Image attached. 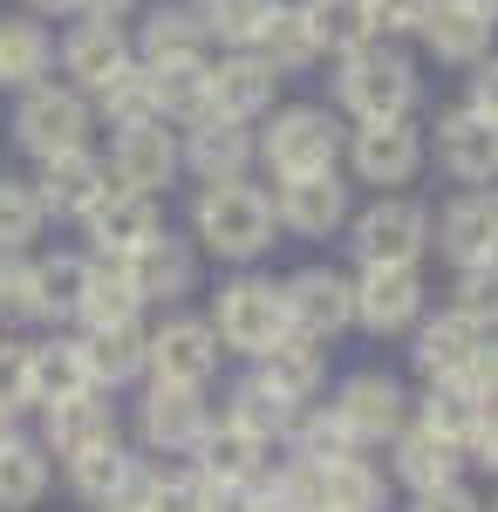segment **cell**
<instances>
[{
    "label": "cell",
    "mask_w": 498,
    "mask_h": 512,
    "mask_svg": "<svg viewBox=\"0 0 498 512\" xmlns=\"http://www.w3.org/2000/svg\"><path fill=\"white\" fill-rule=\"evenodd\" d=\"M198 239L219 253V260H260L273 246V198L246 178H219L198 192Z\"/></svg>",
    "instance_id": "6da1fadb"
},
{
    "label": "cell",
    "mask_w": 498,
    "mask_h": 512,
    "mask_svg": "<svg viewBox=\"0 0 498 512\" xmlns=\"http://www.w3.org/2000/svg\"><path fill=\"white\" fill-rule=\"evenodd\" d=\"M335 96H342L362 123L410 117V103H417V69H410V55H396L389 41H362V48L342 55Z\"/></svg>",
    "instance_id": "7a4b0ae2"
},
{
    "label": "cell",
    "mask_w": 498,
    "mask_h": 512,
    "mask_svg": "<svg viewBox=\"0 0 498 512\" xmlns=\"http://www.w3.org/2000/svg\"><path fill=\"white\" fill-rule=\"evenodd\" d=\"M212 335L239 355H267L287 335V308H280V287L273 280L239 274L219 287V308H212Z\"/></svg>",
    "instance_id": "3957f363"
},
{
    "label": "cell",
    "mask_w": 498,
    "mask_h": 512,
    "mask_svg": "<svg viewBox=\"0 0 498 512\" xmlns=\"http://www.w3.org/2000/svg\"><path fill=\"white\" fill-rule=\"evenodd\" d=\"M14 137L21 151H35L41 164L69 158V151H89V103L76 89H55V82H35L14 110Z\"/></svg>",
    "instance_id": "277c9868"
},
{
    "label": "cell",
    "mask_w": 498,
    "mask_h": 512,
    "mask_svg": "<svg viewBox=\"0 0 498 512\" xmlns=\"http://www.w3.org/2000/svg\"><path fill=\"white\" fill-rule=\"evenodd\" d=\"M430 246V212L417 198H376L355 219V260L362 267H417Z\"/></svg>",
    "instance_id": "5b68a950"
},
{
    "label": "cell",
    "mask_w": 498,
    "mask_h": 512,
    "mask_svg": "<svg viewBox=\"0 0 498 512\" xmlns=\"http://www.w3.org/2000/svg\"><path fill=\"white\" fill-rule=\"evenodd\" d=\"M335 151H342V130L328 110H280L273 130L260 137V158L280 178H307V171H335Z\"/></svg>",
    "instance_id": "8992f818"
},
{
    "label": "cell",
    "mask_w": 498,
    "mask_h": 512,
    "mask_svg": "<svg viewBox=\"0 0 498 512\" xmlns=\"http://www.w3.org/2000/svg\"><path fill=\"white\" fill-rule=\"evenodd\" d=\"M280 308H287V335H307V342H328L355 321V287L328 267H307L280 287Z\"/></svg>",
    "instance_id": "52a82bcc"
},
{
    "label": "cell",
    "mask_w": 498,
    "mask_h": 512,
    "mask_svg": "<svg viewBox=\"0 0 498 512\" xmlns=\"http://www.w3.org/2000/svg\"><path fill=\"white\" fill-rule=\"evenodd\" d=\"M348 164L362 185H410L423 164V137L410 117H389V123H362L348 137Z\"/></svg>",
    "instance_id": "ba28073f"
},
{
    "label": "cell",
    "mask_w": 498,
    "mask_h": 512,
    "mask_svg": "<svg viewBox=\"0 0 498 512\" xmlns=\"http://www.w3.org/2000/svg\"><path fill=\"white\" fill-rule=\"evenodd\" d=\"M178 137L164 130V123H130V130H116L110 144V178L123 185V192H144L157 198L171 178H178Z\"/></svg>",
    "instance_id": "9c48e42d"
},
{
    "label": "cell",
    "mask_w": 498,
    "mask_h": 512,
    "mask_svg": "<svg viewBox=\"0 0 498 512\" xmlns=\"http://www.w3.org/2000/svg\"><path fill=\"white\" fill-rule=\"evenodd\" d=\"M348 287H355V321L369 335H403L423 315L417 267H362V280H348Z\"/></svg>",
    "instance_id": "30bf717a"
},
{
    "label": "cell",
    "mask_w": 498,
    "mask_h": 512,
    "mask_svg": "<svg viewBox=\"0 0 498 512\" xmlns=\"http://www.w3.org/2000/svg\"><path fill=\"white\" fill-rule=\"evenodd\" d=\"M144 369H157V383L205 390V376L219 369V335L205 321H164L151 342H144Z\"/></svg>",
    "instance_id": "8fae6325"
},
{
    "label": "cell",
    "mask_w": 498,
    "mask_h": 512,
    "mask_svg": "<svg viewBox=\"0 0 498 512\" xmlns=\"http://www.w3.org/2000/svg\"><path fill=\"white\" fill-rule=\"evenodd\" d=\"M348 219V185L335 171H307V178H280V198H273V226L301 239H328Z\"/></svg>",
    "instance_id": "7c38bea8"
},
{
    "label": "cell",
    "mask_w": 498,
    "mask_h": 512,
    "mask_svg": "<svg viewBox=\"0 0 498 512\" xmlns=\"http://www.w3.org/2000/svg\"><path fill=\"white\" fill-rule=\"evenodd\" d=\"M328 417H335L355 444H383V437L403 431V390H396L389 376H376V369H369V376H348Z\"/></svg>",
    "instance_id": "4fadbf2b"
},
{
    "label": "cell",
    "mask_w": 498,
    "mask_h": 512,
    "mask_svg": "<svg viewBox=\"0 0 498 512\" xmlns=\"http://www.w3.org/2000/svg\"><path fill=\"white\" fill-rule=\"evenodd\" d=\"M116 192L110 164L89 158V151H69V158H48L41 164V212H69V219H89L103 198Z\"/></svg>",
    "instance_id": "5bb4252c"
},
{
    "label": "cell",
    "mask_w": 498,
    "mask_h": 512,
    "mask_svg": "<svg viewBox=\"0 0 498 512\" xmlns=\"http://www.w3.org/2000/svg\"><path fill=\"white\" fill-rule=\"evenodd\" d=\"M437 164L464 185H492L498 178V123L478 110H451L437 123Z\"/></svg>",
    "instance_id": "9a60e30c"
},
{
    "label": "cell",
    "mask_w": 498,
    "mask_h": 512,
    "mask_svg": "<svg viewBox=\"0 0 498 512\" xmlns=\"http://www.w3.org/2000/svg\"><path fill=\"white\" fill-rule=\"evenodd\" d=\"M157 233H164V226H157V198L123 192V185L89 212V239H96L103 260H130V253H144Z\"/></svg>",
    "instance_id": "2e32d148"
},
{
    "label": "cell",
    "mask_w": 498,
    "mask_h": 512,
    "mask_svg": "<svg viewBox=\"0 0 498 512\" xmlns=\"http://www.w3.org/2000/svg\"><path fill=\"white\" fill-rule=\"evenodd\" d=\"M62 69H69V82H76V96L82 89L103 96V89L130 69V41H123L116 21H82L76 35L62 41Z\"/></svg>",
    "instance_id": "e0dca14e"
},
{
    "label": "cell",
    "mask_w": 498,
    "mask_h": 512,
    "mask_svg": "<svg viewBox=\"0 0 498 512\" xmlns=\"http://www.w3.org/2000/svg\"><path fill=\"white\" fill-rule=\"evenodd\" d=\"M212 76V117H232V123H246V117H260L273 103V89H280V76H273V62L267 55H253V48H232L219 69H205Z\"/></svg>",
    "instance_id": "ac0fdd59"
},
{
    "label": "cell",
    "mask_w": 498,
    "mask_h": 512,
    "mask_svg": "<svg viewBox=\"0 0 498 512\" xmlns=\"http://www.w3.org/2000/svg\"><path fill=\"white\" fill-rule=\"evenodd\" d=\"M437 246L458 260V267H478V260H492L498 253V192H464L444 205V219H437Z\"/></svg>",
    "instance_id": "d6986e66"
},
{
    "label": "cell",
    "mask_w": 498,
    "mask_h": 512,
    "mask_svg": "<svg viewBox=\"0 0 498 512\" xmlns=\"http://www.w3.org/2000/svg\"><path fill=\"white\" fill-rule=\"evenodd\" d=\"M205 431H212V417H205V396L198 390L157 383V390L144 396V437H151L157 451H198Z\"/></svg>",
    "instance_id": "ffe728a7"
},
{
    "label": "cell",
    "mask_w": 498,
    "mask_h": 512,
    "mask_svg": "<svg viewBox=\"0 0 498 512\" xmlns=\"http://www.w3.org/2000/svg\"><path fill=\"white\" fill-rule=\"evenodd\" d=\"M144 76H151V110L157 123H205L212 117V76H205V62H144Z\"/></svg>",
    "instance_id": "44dd1931"
},
{
    "label": "cell",
    "mask_w": 498,
    "mask_h": 512,
    "mask_svg": "<svg viewBox=\"0 0 498 512\" xmlns=\"http://www.w3.org/2000/svg\"><path fill=\"white\" fill-rule=\"evenodd\" d=\"M96 444H116V410L96 390L69 396V403H48V451L55 458H82Z\"/></svg>",
    "instance_id": "7402d4cb"
},
{
    "label": "cell",
    "mask_w": 498,
    "mask_h": 512,
    "mask_svg": "<svg viewBox=\"0 0 498 512\" xmlns=\"http://www.w3.org/2000/svg\"><path fill=\"white\" fill-rule=\"evenodd\" d=\"M478 349H485V328H471L464 315H444L430 321L417 335V369L430 376V383H458V376H471V362H478Z\"/></svg>",
    "instance_id": "603a6c76"
},
{
    "label": "cell",
    "mask_w": 498,
    "mask_h": 512,
    "mask_svg": "<svg viewBox=\"0 0 498 512\" xmlns=\"http://www.w3.org/2000/svg\"><path fill=\"white\" fill-rule=\"evenodd\" d=\"M321 376H328V362H321V342H307V335H280V342L260 355V383H267L280 403H294V410L321 390Z\"/></svg>",
    "instance_id": "cb8c5ba5"
},
{
    "label": "cell",
    "mask_w": 498,
    "mask_h": 512,
    "mask_svg": "<svg viewBox=\"0 0 498 512\" xmlns=\"http://www.w3.org/2000/svg\"><path fill=\"white\" fill-rule=\"evenodd\" d=\"M178 158L192 164L205 185H219V178H239V171H246L253 137H246V123H232V117H205V123H192V144H185Z\"/></svg>",
    "instance_id": "d4e9b609"
},
{
    "label": "cell",
    "mask_w": 498,
    "mask_h": 512,
    "mask_svg": "<svg viewBox=\"0 0 498 512\" xmlns=\"http://www.w3.org/2000/svg\"><path fill=\"white\" fill-rule=\"evenodd\" d=\"M69 465H76V492L89 499V506L123 512V499L137 506V492H144V478H137V465H130L123 444H96V451H82V458H69Z\"/></svg>",
    "instance_id": "484cf974"
},
{
    "label": "cell",
    "mask_w": 498,
    "mask_h": 512,
    "mask_svg": "<svg viewBox=\"0 0 498 512\" xmlns=\"http://www.w3.org/2000/svg\"><path fill=\"white\" fill-rule=\"evenodd\" d=\"M314 465V512H376L383 506V478L362 458H307Z\"/></svg>",
    "instance_id": "4316f807"
},
{
    "label": "cell",
    "mask_w": 498,
    "mask_h": 512,
    "mask_svg": "<svg viewBox=\"0 0 498 512\" xmlns=\"http://www.w3.org/2000/svg\"><path fill=\"white\" fill-rule=\"evenodd\" d=\"M144 328L137 321H123V328H89L82 335V362H89V383L96 390H116V383H130L137 369H144Z\"/></svg>",
    "instance_id": "83f0119b"
},
{
    "label": "cell",
    "mask_w": 498,
    "mask_h": 512,
    "mask_svg": "<svg viewBox=\"0 0 498 512\" xmlns=\"http://www.w3.org/2000/svg\"><path fill=\"white\" fill-rule=\"evenodd\" d=\"M137 308H144V294L130 287L123 260H89V280H82L76 315L89 321V328H123V321H137Z\"/></svg>",
    "instance_id": "f1b7e54d"
},
{
    "label": "cell",
    "mask_w": 498,
    "mask_h": 512,
    "mask_svg": "<svg viewBox=\"0 0 498 512\" xmlns=\"http://www.w3.org/2000/svg\"><path fill=\"white\" fill-rule=\"evenodd\" d=\"M417 35L430 41L437 62H485V48H492V21H478V14L458 7V0H437Z\"/></svg>",
    "instance_id": "f546056e"
},
{
    "label": "cell",
    "mask_w": 498,
    "mask_h": 512,
    "mask_svg": "<svg viewBox=\"0 0 498 512\" xmlns=\"http://www.w3.org/2000/svg\"><path fill=\"white\" fill-rule=\"evenodd\" d=\"M205 21H198L192 7H151V21H144V35H137V55L144 62H205Z\"/></svg>",
    "instance_id": "4dcf8cb0"
},
{
    "label": "cell",
    "mask_w": 498,
    "mask_h": 512,
    "mask_svg": "<svg viewBox=\"0 0 498 512\" xmlns=\"http://www.w3.org/2000/svg\"><path fill=\"white\" fill-rule=\"evenodd\" d=\"M48 62H55V48L41 35V21L0 14V82H7V89H35V82L48 76Z\"/></svg>",
    "instance_id": "1f68e13d"
},
{
    "label": "cell",
    "mask_w": 498,
    "mask_h": 512,
    "mask_svg": "<svg viewBox=\"0 0 498 512\" xmlns=\"http://www.w3.org/2000/svg\"><path fill=\"white\" fill-rule=\"evenodd\" d=\"M28 383H35L41 410L96 390V383H89V362H82V342H41V349H28Z\"/></svg>",
    "instance_id": "d6a6232c"
},
{
    "label": "cell",
    "mask_w": 498,
    "mask_h": 512,
    "mask_svg": "<svg viewBox=\"0 0 498 512\" xmlns=\"http://www.w3.org/2000/svg\"><path fill=\"white\" fill-rule=\"evenodd\" d=\"M396 478L410 492H437V485H458V444L437 431H403L396 444Z\"/></svg>",
    "instance_id": "836d02e7"
},
{
    "label": "cell",
    "mask_w": 498,
    "mask_h": 512,
    "mask_svg": "<svg viewBox=\"0 0 498 512\" xmlns=\"http://www.w3.org/2000/svg\"><path fill=\"white\" fill-rule=\"evenodd\" d=\"M123 274H130V287H137L144 301H151V294H185V287H192V253H185V239L157 233L144 253L123 260Z\"/></svg>",
    "instance_id": "e575fe53"
},
{
    "label": "cell",
    "mask_w": 498,
    "mask_h": 512,
    "mask_svg": "<svg viewBox=\"0 0 498 512\" xmlns=\"http://www.w3.org/2000/svg\"><path fill=\"white\" fill-rule=\"evenodd\" d=\"M294 14L307 21L314 48H335V55L362 48V41H376V28H369V0H301Z\"/></svg>",
    "instance_id": "d590c367"
},
{
    "label": "cell",
    "mask_w": 498,
    "mask_h": 512,
    "mask_svg": "<svg viewBox=\"0 0 498 512\" xmlns=\"http://www.w3.org/2000/svg\"><path fill=\"white\" fill-rule=\"evenodd\" d=\"M82 280H89V260H76V253L35 260L28 267V315H76Z\"/></svg>",
    "instance_id": "8d00e7d4"
},
{
    "label": "cell",
    "mask_w": 498,
    "mask_h": 512,
    "mask_svg": "<svg viewBox=\"0 0 498 512\" xmlns=\"http://www.w3.org/2000/svg\"><path fill=\"white\" fill-rule=\"evenodd\" d=\"M485 396L471 390V376H458V383H437L430 390V410H423V431H437V437H451V444H471V431L485 424Z\"/></svg>",
    "instance_id": "74e56055"
},
{
    "label": "cell",
    "mask_w": 498,
    "mask_h": 512,
    "mask_svg": "<svg viewBox=\"0 0 498 512\" xmlns=\"http://www.w3.org/2000/svg\"><path fill=\"white\" fill-rule=\"evenodd\" d=\"M260 437H246L239 424H219V431L198 437V478H260Z\"/></svg>",
    "instance_id": "f35d334b"
},
{
    "label": "cell",
    "mask_w": 498,
    "mask_h": 512,
    "mask_svg": "<svg viewBox=\"0 0 498 512\" xmlns=\"http://www.w3.org/2000/svg\"><path fill=\"white\" fill-rule=\"evenodd\" d=\"M41 492H48V458H41L35 444L7 437L0 444V512H28Z\"/></svg>",
    "instance_id": "ab89813d"
},
{
    "label": "cell",
    "mask_w": 498,
    "mask_h": 512,
    "mask_svg": "<svg viewBox=\"0 0 498 512\" xmlns=\"http://www.w3.org/2000/svg\"><path fill=\"white\" fill-rule=\"evenodd\" d=\"M253 55H267L273 76H301L321 48H314V35H307V21L294 14V7H273V21H267V35L253 41Z\"/></svg>",
    "instance_id": "60d3db41"
},
{
    "label": "cell",
    "mask_w": 498,
    "mask_h": 512,
    "mask_svg": "<svg viewBox=\"0 0 498 512\" xmlns=\"http://www.w3.org/2000/svg\"><path fill=\"white\" fill-rule=\"evenodd\" d=\"M294 417H301V410H294V403H280L260 376L232 396V410H226V424H239L246 437H260V444H267V437H287V431H294Z\"/></svg>",
    "instance_id": "b9f144b4"
},
{
    "label": "cell",
    "mask_w": 498,
    "mask_h": 512,
    "mask_svg": "<svg viewBox=\"0 0 498 512\" xmlns=\"http://www.w3.org/2000/svg\"><path fill=\"white\" fill-rule=\"evenodd\" d=\"M273 7L280 0H205V35H219L226 48H253V41L267 35V21H273Z\"/></svg>",
    "instance_id": "7bdbcfd3"
},
{
    "label": "cell",
    "mask_w": 498,
    "mask_h": 512,
    "mask_svg": "<svg viewBox=\"0 0 498 512\" xmlns=\"http://www.w3.org/2000/svg\"><path fill=\"white\" fill-rule=\"evenodd\" d=\"M41 198H35V185H14V178H0V253H21L28 239L41 233Z\"/></svg>",
    "instance_id": "ee69618b"
},
{
    "label": "cell",
    "mask_w": 498,
    "mask_h": 512,
    "mask_svg": "<svg viewBox=\"0 0 498 512\" xmlns=\"http://www.w3.org/2000/svg\"><path fill=\"white\" fill-rule=\"evenodd\" d=\"M103 103V117L116 123V130H130V123H157V110H151V76H144V62H130L123 76L96 96Z\"/></svg>",
    "instance_id": "f6af8a7d"
},
{
    "label": "cell",
    "mask_w": 498,
    "mask_h": 512,
    "mask_svg": "<svg viewBox=\"0 0 498 512\" xmlns=\"http://www.w3.org/2000/svg\"><path fill=\"white\" fill-rule=\"evenodd\" d=\"M451 315H464L471 328H492V321H498V267H492V260L464 267V280H458V308H451Z\"/></svg>",
    "instance_id": "bcb514c9"
},
{
    "label": "cell",
    "mask_w": 498,
    "mask_h": 512,
    "mask_svg": "<svg viewBox=\"0 0 498 512\" xmlns=\"http://www.w3.org/2000/svg\"><path fill=\"white\" fill-rule=\"evenodd\" d=\"M137 512H205V478L178 472V478H144Z\"/></svg>",
    "instance_id": "7dc6e473"
},
{
    "label": "cell",
    "mask_w": 498,
    "mask_h": 512,
    "mask_svg": "<svg viewBox=\"0 0 498 512\" xmlns=\"http://www.w3.org/2000/svg\"><path fill=\"white\" fill-rule=\"evenodd\" d=\"M35 403V383H28V349L21 342H0V417L28 410Z\"/></svg>",
    "instance_id": "c3c4849f"
},
{
    "label": "cell",
    "mask_w": 498,
    "mask_h": 512,
    "mask_svg": "<svg viewBox=\"0 0 498 512\" xmlns=\"http://www.w3.org/2000/svg\"><path fill=\"white\" fill-rule=\"evenodd\" d=\"M430 7L437 0H369V28L376 35H417L423 21H430Z\"/></svg>",
    "instance_id": "681fc988"
},
{
    "label": "cell",
    "mask_w": 498,
    "mask_h": 512,
    "mask_svg": "<svg viewBox=\"0 0 498 512\" xmlns=\"http://www.w3.org/2000/svg\"><path fill=\"white\" fill-rule=\"evenodd\" d=\"M205 512H260V478H205Z\"/></svg>",
    "instance_id": "f907efd6"
},
{
    "label": "cell",
    "mask_w": 498,
    "mask_h": 512,
    "mask_svg": "<svg viewBox=\"0 0 498 512\" xmlns=\"http://www.w3.org/2000/svg\"><path fill=\"white\" fill-rule=\"evenodd\" d=\"M301 458H355V437H348L335 417H314L301 431Z\"/></svg>",
    "instance_id": "816d5d0a"
},
{
    "label": "cell",
    "mask_w": 498,
    "mask_h": 512,
    "mask_svg": "<svg viewBox=\"0 0 498 512\" xmlns=\"http://www.w3.org/2000/svg\"><path fill=\"white\" fill-rule=\"evenodd\" d=\"M471 110L498 123V55H485V62H478V76H471Z\"/></svg>",
    "instance_id": "f5cc1de1"
},
{
    "label": "cell",
    "mask_w": 498,
    "mask_h": 512,
    "mask_svg": "<svg viewBox=\"0 0 498 512\" xmlns=\"http://www.w3.org/2000/svg\"><path fill=\"white\" fill-rule=\"evenodd\" d=\"M417 512H485L464 485H437V492H417Z\"/></svg>",
    "instance_id": "db71d44e"
},
{
    "label": "cell",
    "mask_w": 498,
    "mask_h": 512,
    "mask_svg": "<svg viewBox=\"0 0 498 512\" xmlns=\"http://www.w3.org/2000/svg\"><path fill=\"white\" fill-rule=\"evenodd\" d=\"M471 390L485 396V403H498V342L485 335V349H478V362H471Z\"/></svg>",
    "instance_id": "11a10c76"
},
{
    "label": "cell",
    "mask_w": 498,
    "mask_h": 512,
    "mask_svg": "<svg viewBox=\"0 0 498 512\" xmlns=\"http://www.w3.org/2000/svg\"><path fill=\"white\" fill-rule=\"evenodd\" d=\"M471 451H478V465H485V472H498V403L485 410V424L471 431Z\"/></svg>",
    "instance_id": "9f6ffc18"
},
{
    "label": "cell",
    "mask_w": 498,
    "mask_h": 512,
    "mask_svg": "<svg viewBox=\"0 0 498 512\" xmlns=\"http://www.w3.org/2000/svg\"><path fill=\"white\" fill-rule=\"evenodd\" d=\"M82 7H89V21H123L137 0H82Z\"/></svg>",
    "instance_id": "6f0895ef"
},
{
    "label": "cell",
    "mask_w": 498,
    "mask_h": 512,
    "mask_svg": "<svg viewBox=\"0 0 498 512\" xmlns=\"http://www.w3.org/2000/svg\"><path fill=\"white\" fill-rule=\"evenodd\" d=\"M82 0H28V14H76Z\"/></svg>",
    "instance_id": "680465c9"
},
{
    "label": "cell",
    "mask_w": 498,
    "mask_h": 512,
    "mask_svg": "<svg viewBox=\"0 0 498 512\" xmlns=\"http://www.w3.org/2000/svg\"><path fill=\"white\" fill-rule=\"evenodd\" d=\"M458 7H471L478 21H492V28H498V0H458Z\"/></svg>",
    "instance_id": "91938a15"
},
{
    "label": "cell",
    "mask_w": 498,
    "mask_h": 512,
    "mask_svg": "<svg viewBox=\"0 0 498 512\" xmlns=\"http://www.w3.org/2000/svg\"><path fill=\"white\" fill-rule=\"evenodd\" d=\"M7 437H14V417H0V444H7Z\"/></svg>",
    "instance_id": "94428289"
},
{
    "label": "cell",
    "mask_w": 498,
    "mask_h": 512,
    "mask_svg": "<svg viewBox=\"0 0 498 512\" xmlns=\"http://www.w3.org/2000/svg\"><path fill=\"white\" fill-rule=\"evenodd\" d=\"M123 512H137V506H123Z\"/></svg>",
    "instance_id": "6125c7cd"
},
{
    "label": "cell",
    "mask_w": 498,
    "mask_h": 512,
    "mask_svg": "<svg viewBox=\"0 0 498 512\" xmlns=\"http://www.w3.org/2000/svg\"><path fill=\"white\" fill-rule=\"evenodd\" d=\"M492 512H498V506H492Z\"/></svg>",
    "instance_id": "be15d7a7"
}]
</instances>
